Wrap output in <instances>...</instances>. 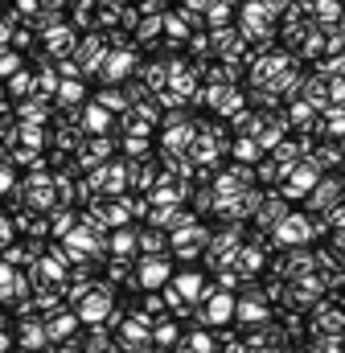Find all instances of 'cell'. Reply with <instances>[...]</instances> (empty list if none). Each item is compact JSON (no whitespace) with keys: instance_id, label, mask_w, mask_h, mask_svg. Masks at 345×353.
Returning a JSON list of instances; mask_svg holds the SVG:
<instances>
[{"instance_id":"obj_37","label":"cell","mask_w":345,"mask_h":353,"mask_svg":"<svg viewBox=\"0 0 345 353\" xmlns=\"http://www.w3.org/2000/svg\"><path fill=\"white\" fill-rule=\"evenodd\" d=\"M214 0H189V8H210Z\"/></svg>"},{"instance_id":"obj_28","label":"cell","mask_w":345,"mask_h":353,"mask_svg":"<svg viewBox=\"0 0 345 353\" xmlns=\"http://www.w3.org/2000/svg\"><path fill=\"white\" fill-rule=\"evenodd\" d=\"M144 312H148V316L165 312V292H161V296H148V300H144Z\"/></svg>"},{"instance_id":"obj_1","label":"cell","mask_w":345,"mask_h":353,"mask_svg":"<svg viewBox=\"0 0 345 353\" xmlns=\"http://www.w3.org/2000/svg\"><path fill=\"white\" fill-rule=\"evenodd\" d=\"M313 234H317V226H308V218L304 214H288L279 226H275V239L284 243V247H300V243H313Z\"/></svg>"},{"instance_id":"obj_17","label":"cell","mask_w":345,"mask_h":353,"mask_svg":"<svg viewBox=\"0 0 345 353\" xmlns=\"http://www.w3.org/2000/svg\"><path fill=\"white\" fill-rule=\"evenodd\" d=\"M300 157H304V148H300V140H284V144L275 148V161H279L284 169H288L292 161H300Z\"/></svg>"},{"instance_id":"obj_35","label":"cell","mask_w":345,"mask_h":353,"mask_svg":"<svg viewBox=\"0 0 345 353\" xmlns=\"http://www.w3.org/2000/svg\"><path fill=\"white\" fill-rule=\"evenodd\" d=\"M4 74H17V54H4Z\"/></svg>"},{"instance_id":"obj_26","label":"cell","mask_w":345,"mask_h":353,"mask_svg":"<svg viewBox=\"0 0 345 353\" xmlns=\"http://www.w3.org/2000/svg\"><path fill=\"white\" fill-rule=\"evenodd\" d=\"M317 8H321V21H325V25L342 17V4H337V0H317Z\"/></svg>"},{"instance_id":"obj_8","label":"cell","mask_w":345,"mask_h":353,"mask_svg":"<svg viewBox=\"0 0 345 353\" xmlns=\"http://www.w3.org/2000/svg\"><path fill=\"white\" fill-rule=\"evenodd\" d=\"M239 321H247V325H263V321H267V300H263V296H247V300L239 304Z\"/></svg>"},{"instance_id":"obj_32","label":"cell","mask_w":345,"mask_h":353,"mask_svg":"<svg viewBox=\"0 0 345 353\" xmlns=\"http://www.w3.org/2000/svg\"><path fill=\"white\" fill-rule=\"evenodd\" d=\"M124 148H128V157H144V152H148V148H144V140H128Z\"/></svg>"},{"instance_id":"obj_29","label":"cell","mask_w":345,"mask_h":353,"mask_svg":"<svg viewBox=\"0 0 345 353\" xmlns=\"http://www.w3.org/2000/svg\"><path fill=\"white\" fill-rule=\"evenodd\" d=\"M337 161H342L337 148H321V152H317V165H337Z\"/></svg>"},{"instance_id":"obj_23","label":"cell","mask_w":345,"mask_h":353,"mask_svg":"<svg viewBox=\"0 0 345 353\" xmlns=\"http://www.w3.org/2000/svg\"><path fill=\"white\" fill-rule=\"evenodd\" d=\"M230 12H235V8H230L226 0H214V4H210V25H226Z\"/></svg>"},{"instance_id":"obj_6","label":"cell","mask_w":345,"mask_h":353,"mask_svg":"<svg viewBox=\"0 0 345 353\" xmlns=\"http://www.w3.org/2000/svg\"><path fill=\"white\" fill-rule=\"evenodd\" d=\"M337 197H342V185H337V181H329V176H321V181H317V189H313V197H308V210L329 214V210H337Z\"/></svg>"},{"instance_id":"obj_27","label":"cell","mask_w":345,"mask_h":353,"mask_svg":"<svg viewBox=\"0 0 345 353\" xmlns=\"http://www.w3.org/2000/svg\"><path fill=\"white\" fill-rule=\"evenodd\" d=\"M86 353H107V333H103V329H95V333H90V345H86Z\"/></svg>"},{"instance_id":"obj_16","label":"cell","mask_w":345,"mask_h":353,"mask_svg":"<svg viewBox=\"0 0 345 353\" xmlns=\"http://www.w3.org/2000/svg\"><path fill=\"white\" fill-rule=\"evenodd\" d=\"M21 337H25L21 345H29V350H41V345L50 341V329H46V325H21Z\"/></svg>"},{"instance_id":"obj_5","label":"cell","mask_w":345,"mask_h":353,"mask_svg":"<svg viewBox=\"0 0 345 353\" xmlns=\"http://www.w3.org/2000/svg\"><path fill=\"white\" fill-rule=\"evenodd\" d=\"M165 283H172V267L161 259V255H148L144 263H140V288H148V292H161Z\"/></svg>"},{"instance_id":"obj_9","label":"cell","mask_w":345,"mask_h":353,"mask_svg":"<svg viewBox=\"0 0 345 353\" xmlns=\"http://www.w3.org/2000/svg\"><path fill=\"white\" fill-rule=\"evenodd\" d=\"M75 325H79V316H70V312H58V316H50V321H46V329H50V341H62L66 333H75Z\"/></svg>"},{"instance_id":"obj_18","label":"cell","mask_w":345,"mask_h":353,"mask_svg":"<svg viewBox=\"0 0 345 353\" xmlns=\"http://www.w3.org/2000/svg\"><path fill=\"white\" fill-rule=\"evenodd\" d=\"M210 350H214L210 333H189V337H185V345H181V353H210Z\"/></svg>"},{"instance_id":"obj_21","label":"cell","mask_w":345,"mask_h":353,"mask_svg":"<svg viewBox=\"0 0 345 353\" xmlns=\"http://www.w3.org/2000/svg\"><path fill=\"white\" fill-rule=\"evenodd\" d=\"M21 119H46V99H25L21 103Z\"/></svg>"},{"instance_id":"obj_14","label":"cell","mask_w":345,"mask_h":353,"mask_svg":"<svg viewBox=\"0 0 345 353\" xmlns=\"http://www.w3.org/2000/svg\"><path fill=\"white\" fill-rule=\"evenodd\" d=\"M172 283L185 292V300H193V296H201V292H206V283H201V275H197V271H181Z\"/></svg>"},{"instance_id":"obj_4","label":"cell","mask_w":345,"mask_h":353,"mask_svg":"<svg viewBox=\"0 0 345 353\" xmlns=\"http://www.w3.org/2000/svg\"><path fill=\"white\" fill-rule=\"evenodd\" d=\"M284 176H288V181H284V193H288V197H304V193L317 189V181H321V176H317V165H288Z\"/></svg>"},{"instance_id":"obj_7","label":"cell","mask_w":345,"mask_h":353,"mask_svg":"<svg viewBox=\"0 0 345 353\" xmlns=\"http://www.w3.org/2000/svg\"><path fill=\"white\" fill-rule=\"evenodd\" d=\"M75 58H79V66H83L86 74H90V70H99V66H103V58H107V46H103V37H86V41H79Z\"/></svg>"},{"instance_id":"obj_34","label":"cell","mask_w":345,"mask_h":353,"mask_svg":"<svg viewBox=\"0 0 345 353\" xmlns=\"http://www.w3.org/2000/svg\"><path fill=\"white\" fill-rule=\"evenodd\" d=\"M275 173H279L275 165H263V169H259V181H267V185H271V181H275Z\"/></svg>"},{"instance_id":"obj_30","label":"cell","mask_w":345,"mask_h":353,"mask_svg":"<svg viewBox=\"0 0 345 353\" xmlns=\"http://www.w3.org/2000/svg\"><path fill=\"white\" fill-rule=\"evenodd\" d=\"M308 111H313V107H308V103H296V107H292V115H288V119H292V123H304V119H308Z\"/></svg>"},{"instance_id":"obj_13","label":"cell","mask_w":345,"mask_h":353,"mask_svg":"<svg viewBox=\"0 0 345 353\" xmlns=\"http://www.w3.org/2000/svg\"><path fill=\"white\" fill-rule=\"evenodd\" d=\"M136 247H140V234L136 230H115V239H111V251L115 255H136Z\"/></svg>"},{"instance_id":"obj_2","label":"cell","mask_w":345,"mask_h":353,"mask_svg":"<svg viewBox=\"0 0 345 353\" xmlns=\"http://www.w3.org/2000/svg\"><path fill=\"white\" fill-rule=\"evenodd\" d=\"M235 316H239V300H235V296H226V288L210 296L206 312H197V321H201V325H226V321H235Z\"/></svg>"},{"instance_id":"obj_24","label":"cell","mask_w":345,"mask_h":353,"mask_svg":"<svg viewBox=\"0 0 345 353\" xmlns=\"http://www.w3.org/2000/svg\"><path fill=\"white\" fill-rule=\"evenodd\" d=\"M8 87H12V94H29V90H37V79L33 74H12Z\"/></svg>"},{"instance_id":"obj_19","label":"cell","mask_w":345,"mask_h":353,"mask_svg":"<svg viewBox=\"0 0 345 353\" xmlns=\"http://www.w3.org/2000/svg\"><path fill=\"white\" fill-rule=\"evenodd\" d=\"M317 329H325V333H329V329H333V333H342L345 316H342V312H333V308H329V312L321 308V312H317Z\"/></svg>"},{"instance_id":"obj_10","label":"cell","mask_w":345,"mask_h":353,"mask_svg":"<svg viewBox=\"0 0 345 353\" xmlns=\"http://www.w3.org/2000/svg\"><path fill=\"white\" fill-rule=\"evenodd\" d=\"M111 157V140H86V148H83V165H103Z\"/></svg>"},{"instance_id":"obj_31","label":"cell","mask_w":345,"mask_h":353,"mask_svg":"<svg viewBox=\"0 0 345 353\" xmlns=\"http://www.w3.org/2000/svg\"><path fill=\"white\" fill-rule=\"evenodd\" d=\"M99 103H103V107H124V99H119L115 90H107V94H99Z\"/></svg>"},{"instance_id":"obj_3","label":"cell","mask_w":345,"mask_h":353,"mask_svg":"<svg viewBox=\"0 0 345 353\" xmlns=\"http://www.w3.org/2000/svg\"><path fill=\"white\" fill-rule=\"evenodd\" d=\"M111 312H115V304H111V288H107V283L90 288V292L83 296V312H79L83 321H90V325H95V321H107Z\"/></svg>"},{"instance_id":"obj_22","label":"cell","mask_w":345,"mask_h":353,"mask_svg":"<svg viewBox=\"0 0 345 353\" xmlns=\"http://www.w3.org/2000/svg\"><path fill=\"white\" fill-rule=\"evenodd\" d=\"M152 341L157 345H177V325H152Z\"/></svg>"},{"instance_id":"obj_15","label":"cell","mask_w":345,"mask_h":353,"mask_svg":"<svg viewBox=\"0 0 345 353\" xmlns=\"http://www.w3.org/2000/svg\"><path fill=\"white\" fill-rule=\"evenodd\" d=\"M128 66H132V50H119V54H115V58H107V70H103V74H107V79H111V83H119V79H124V70H128Z\"/></svg>"},{"instance_id":"obj_36","label":"cell","mask_w":345,"mask_h":353,"mask_svg":"<svg viewBox=\"0 0 345 353\" xmlns=\"http://www.w3.org/2000/svg\"><path fill=\"white\" fill-rule=\"evenodd\" d=\"M263 4H267V8H271V17H275V12H279V8H284L288 0H263Z\"/></svg>"},{"instance_id":"obj_20","label":"cell","mask_w":345,"mask_h":353,"mask_svg":"<svg viewBox=\"0 0 345 353\" xmlns=\"http://www.w3.org/2000/svg\"><path fill=\"white\" fill-rule=\"evenodd\" d=\"M79 99H83V83H79V79L70 74V79H66V83L58 87V103H79Z\"/></svg>"},{"instance_id":"obj_25","label":"cell","mask_w":345,"mask_h":353,"mask_svg":"<svg viewBox=\"0 0 345 353\" xmlns=\"http://www.w3.org/2000/svg\"><path fill=\"white\" fill-rule=\"evenodd\" d=\"M235 152H239L243 161H255L259 152H263V140H239V144H235Z\"/></svg>"},{"instance_id":"obj_11","label":"cell","mask_w":345,"mask_h":353,"mask_svg":"<svg viewBox=\"0 0 345 353\" xmlns=\"http://www.w3.org/2000/svg\"><path fill=\"white\" fill-rule=\"evenodd\" d=\"M140 247H144L148 255H161V251L169 247V234H161V226H148V230H140Z\"/></svg>"},{"instance_id":"obj_33","label":"cell","mask_w":345,"mask_h":353,"mask_svg":"<svg viewBox=\"0 0 345 353\" xmlns=\"http://www.w3.org/2000/svg\"><path fill=\"white\" fill-rule=\"evenodd\" d=\"M70 222H75L70 214H54V230H58V234H62V230H70Z\"/></svg>"},{"instance_id":"obj_38","label":"cell","mask_w":345,"mask_h":353,"mask_svg":"<svg viewBox=\"0 0 345 353\" xmlns=\"http://www.w3.org/2000/svg\"><path fill=\"white\" fill-rule=\"evenodd\" d=\"M41 4H46V8H58V4H66V0H41Z\"/></svg>"},{"instance_id":"obj_12","label":"cell","mask_w":345,"mask_h":353,"mask_svg":"<svg viewBox=\"0 0 345 353\" xmlns=\"http://www.w3.org/2000/svg\"><path fill=\"white\" fill-rule=\"evenodd\" d=\"M86 128H90V132H107V128H111V111H107L103 103H90V107H86Z\"/></svg>"}]
</instances>
